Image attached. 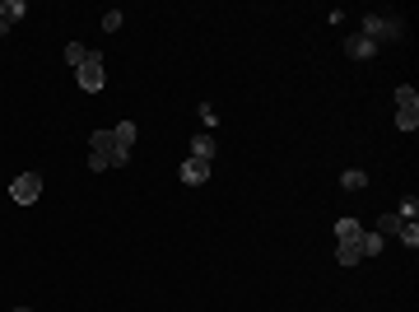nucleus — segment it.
Listing matches in <instances>:
<instances>
[{
	"label": "nucleus",
	"instance_id": "6ab92c4d",
	"mask_svg": "<svg viewBox=\"0 0 419 312\" xmlns=\"http://www.w3.org/2000/svg\"><path fill=\"white\" fill-rule=\"evenodd\" d=\"M122 19H126L122 10H108V14L98 19V23H103V33H117V28H122Z\"/></svg>",
	"mask_w": 419,
	"mask_h": 312
},
{
	"label": "nucleus",
	"instance_id": "ddd939ff",
	"mask_svg": "<svg viewBox=\"0 0 419 312\" xmlns=\"http://www.w3.org/2000/svg\"><path fill=\"white\" fill-rule=\"evenodd\" d=\"M401 224H410V219H401V214L391 210V214H382V219H377V229H373V233H382V238L391 233V238H396V233H401Z\"/></svg>",
	"mask_w": 419,
	"mask_h": 312
},
{
	"label": "nucleus",
	"instance_id": "9b49d317",
	"mask_svg": "<svg viewBox=\"0 0 419 312\" xmlns=\"http://www.w3.org/2000/svg\"><path fill=\"white\" fill-rule=\"evenodd\" d=\"M23 14H28V5H23V0H5V5H0V23H5V28H14Z\"/></svg>",
	"mask_w": 419,
	"mask_h": 312
},
{
	"label": "nucleus",
	"instance_id": "f8f14e48",
	"mask_svg": "<svg viewBox=\"0 0 419 312\" xmlns=\"http://www.w3.org/2000/svg\"><path fill=\"white\" fill-rule=\"evenodd\" d=\"M340 187L345 191H364L368 187V173H364V168H345V173H340Z\"/></svg>",
	"mask_w": 419,
	"mask_h": 312
},
{
	"label": "nucleus",
	"instance_id": "f257e3e1",
	"mask_svg": "<svg viewBox=\"0 0 419 312\" xmlns=\"http://www.w3.org/2000/svg\"><path fill=\"white\" fill-rule=\"evenodd\" d=\"M359 33L368 37V42H406V19L401 14H364V23H359Z\"/></svg>",
	"mask_w": 419,
	"mask_h": 312
},
{
	"label": "nucleus",
	"instance_id": "412c9836",
	"mask_svg": "<svg viewBox=\"0 0 419 312\" xmlns=\"http://www.w3.org/2000/svg\"><path fill=\"white\" fill-rule=\"evenodd\" d=\"M200 122H205V126H219V117H214V108H210V103H200Z\"/></svg>",
	"mask_w": 419,
	"mask_h": 312
},
{
	"label": "nucleus",
	"instance_id": "dca6fc26",
	"mask_svg": "<svg viewBox=\"0 0 419 312\" xmlns=\"http://www.w3.org/2000/svg\"><path fill=\"white\" fill-rule=\"evenodd\" d=\"M359 247H364V257H377V252L386 247V238H382V233H368V229H364V238H359Z\"/></svg>",
	"mask_w": 419,
	"mask_h": 312
},
{
	"label": "nucleus",
	"instance_id": "39448f33",
	"mask_svg": "<svg viewBox=\"0 0 419 312\" xmlns=\"http://www.w3.org/2000/svg\"><path fill=\"white\" fill-rule=\"evenodd\" d=\"M177 178L187 182V187H200V182H210V163L205 158H187V163L177 168Z\"/></svg>",
	"mask_w": 419,
	"mask_h": 312
},
{
	"label": "nucleus",
	"instance_id": "4468645a",
	"mask_svg": "<svg viewBox=\"0 0 419 312\" xmlns=\"http://www.w3.org/2000/svg\"><path fill=\"white\" fill-rule=\"evenodd\" d=\"M88 52H93V47H84V42H70V47H66V66H70V70H79V66L88 61Z\"/></svg>",
	"mask_w": 419,
	"mask_h": 312
},
{
	"label": "nucleus",
	"instance_id": "f03ea898",
	"mask_svg": "<svg viewBox=\"0 0 419 312\" xmlns=\"http://www.w3.org/2000/svg\"><path fill=\"white\" fill-rule=\"evenodd\" d=\"M103 79H108V66H103V52H88V61L75 70V84L84 93H103Z\"/></svg>",
	"mask_w": 419,
	"mask_h": 312
},
{
	"label": "nucleus",
	"instance_id": "1a4fd4ad",
	"mask_svg": "<svg viewBox=\"0 0 419 312\" xmlns=\"http://www.w3.org/2000/svg\"><path fill=\"white\" fill-rule=\"evenodd\" d=\"M214 154H219V145H214V135H210V131H200L196 140H191V158H205V163H210Z\"/></svg>",
	"mask_w": 419,
	"mask_h": 312
},
{
	"label": "nucleus",
	"instance_id": "2eb2a0df",
	"mask_svg": "<svg viewBox=\"0 0 419 312\" xmlns=\"http://www.w3.org/2000/svg\"><path fill=\"white\" fill-rule=\"evenodd\" d=\"M396 131H419V108H396Z\"/></svg>",
	"mask_w": 419,
	"mask_h": 312
},
{
	"label": "nucleus",
	"instance_id": "a211bd4d",
	"mask_svg": "<svg viewBox=\"0 0 419 312\" xmlns=\"http://www.w3.org/2000/svg\"><path fill=\"white\" fill-rule=\"evenodd\" d=\"M396 238L410 247V252H415V247H419V224H401V233H396Z\"/></svg>",
	"mask_w": 419,
	"mask_h": 312
},
{
	"label": "nucleus",
	"instance_id": "20e7f679",
	"mask_svg": "<svg viewBox=\"0 0 419 312\" xmlns=\"http://www.w3.org/2000/svg\"><path fill=\"white\" fill-rule=\"evenodd\" d=\"M88 168H93V173H108L112 168V131L88 135Z\"/></svg>",
	"mask_w": 419,
	"mask_h": 312
},
{
	"label": "nucleus",
	"instance_id": "aec40b11",
	"mask_svg": "<svg viewBox=\"0 0 419 312\" xmlns=\"http://www.w3.org/2000/svg\"><path fill=\"white\" fill-rule=\"evenodd\" d=\"M396 214H401V219H410V224H415V214H419V201H415V196H406V201L396 205Z\"/></svg>",
	"mask_w": 419,
	"mask_h": 312
},
{
	"label": "nucleus",
	"instance_id": "4be33fe9",
	"mask_svg": "<svg viewBox=\"0 0 419 312\" xmlns=\"http://www.w3.org/2000/svg\"><path fill=\"white\" fill-rule=\"evenodd\" d=\"M14 312H33V308H14Z\"/></svg>",
	"mask_w": 419,
	"mask_h": 312
},
{
	"label": "nucleus",
	"instance_id": "9d476101",
	"mask_svg": "<svg viewBox=\"0 0 419 312\" xmlns=\"http://www.w3.org/2000/svg\"><path fill=\"white\" fill-rule=\"evenodd\" d=\"M359 233H364V224H359V219H350V214L335 219V243H354Z\"/></svg>",
	"mask_w": 419,
	"mask_h": 312
},
{
	"label": "nucleus",
	"instance_id": "423d86ee",
	"mask_svg": "<svg viewBox=\"0 0 419 312\" xmlns=\"http://www.w3.org/2000/svg\"><path fill=\"white\" fill-rule=\"evenodd\" d=\"M345 56H350V61H373V56H377V42H368L364 33H354L350 42H345Z\"/></svg>",
	"mask_w": 419,
	"mask_h": 312
},
{
	"label": "nucleus",
	"instance_id": "6e6552de",
	"mask_svg": "<svg viewBox=\"0 0 419 312\" xmlns=\"http://www.w3.org/2000/svg\"><path fill=\"white\" fill-rule=\"evenodd\" d=\"M359 238H364V233H359ZM359 238H354V243H335V261H340V266H359V261H364Z\"/></svg>",
	"mask_w": 419,
	"mask_h": 312
},
{
	"label": "nucleus",
	"instance_id": "0eeeda50",
	"mask_svg": "<svg viewBox=\"0 0 419 312\" xmlns=\"http://www.w3.org/2000/svg\"><path fill=\"white\" fill-rule=\"evenodd\" d=\"M135 135H140V131H135V122H117V126H112V145L122 149V154H131V149H135Z\"/></svg>",
	"mask_w": 419,
	"mask_h": 312
},
{
	"label": "nucleus",
	"instance_id": "7ed1b4c3",
	"mask_svg": "<svg viewBox=\"0 0 419 312\" xmlns=\"http://www.w3.org/2000/svg\"><path fill=\"white\" fill-rule=\"evenodd\" d=\"M10 201L14 205H38L42 201V178H38V173H19V178L10 182Z\"/></svg>",
	"mask_w": 419,
	"mask_h": 312
},
{
	"label": "nucleus",
	"instance_id": "f3484780",
	"mask_svg": "<svg viewBox=\"0 0 419 312\" xmlns=\"http://www.w3.org/2000/svg\"><path fill=\"white\" fill-rule=\"evenodd\" d=\"M396 108H419V89L401 84V89H396Z\"/></svg>",
	"mask_w": 419,
	"mask_h": 312
}]
</instances>
